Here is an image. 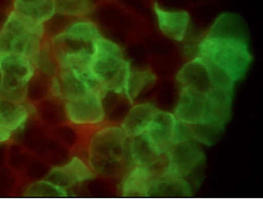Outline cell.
I'll return each mask as SVG.
<instances>
[{
    "mask_svg": "<svg viewBox=\"0 0 263 199\" xmlns=\"http://www.w3.org/2000/svg\"><path fill=\"white\" fill-rule=\"evenodd\" d=\"M98 27L90 19L67 25L50 39V48L59 68L79 71L89 67L95 40L101 36Z\"/></svg>",
    "mask_w": 263,
    "mask_h": 199,
    "instance_id": "obj_2",
    "label": "cell"
},
{
    "mask_svg": "<svg viewBox=\"0 0 263 199\" xmlns=\"http://www.w3.org/2000/svg\"><path fill=\"white\" fill-rule=\"evenodd\" d=\"M202 60L204 61L205 65H206L209 74H210L212 86L214 88H220V89H224L230 91V92H233L234 82L229 77V75L226 71L221 70L220 68L217 67V65L212 63L211 61H208V60H206L204 58H202Z\"/></svg>",
    "mask_w": 263,
    "mask_h": 199,
    "instance_id": "obj_27",
    "label": "cell"
},
{
    "mask_svg": "<svg viewBox=\"0 0 263 199\" xmlns=\"http://www.w3.org/2000/svg\"><path fill=\"white\" fill-rule=\"evenodd\" d=\"M95 176L96 174L90 166L79 157H75L67 164L50 169L45 179L59 187L68 190L77 184L92 180Z\"/></svg>",
    "mask_w": 263,
    "mask_h": 199,
    "instance_id": "obj_11",
    "label": "cell"
},
{
    "mask_svg": "<svg viewBox=\"0 0 263 199\" xmlns=\"http://www.w3.org/2000/svg\"><path fill=\"white\" fill-rule=\"evenodd\" d=\"M155 175L144 166H133L126 174L121 184V193L124 197H148L150 196Z\"/></svg>",
    "mask_w": 263,
    "mask_h": 199,
    "instance_id": "obj_13",
    "label": "cell"
},
{
    "mask_svg": "<svg viewBox=\"0 0 263 199\" xmlns=\"http://www.w3.org/2000/svg\"><path fill=\"white\" fill-rule=\"evenodd\" d=\"M12 0H0V10L6 11L10 5L12 6Z\"/></svg>",
    "mask_w": 263,
    "mask_h": 199,
    "instance_id": "obj_29",
    "label": "cell"
},
{
    "mask_svg": "<svg viewBox=\"0 0 263 199\" xmlns=\"http://www.w3.org/2000/svg\"><path fill=\"white\" fill-rule=\"evenodd\" d=\"M204 97V93L187 87H182L174 114L175 118L187 125L202 124Z\"/></svg>",
    "mask_w": 263,
    "mask_h": 199,
    "instance_id": "obj_12",
    "label": "cell"
},
{
    "mask_svg": "<svg viewBox=\"0 0 263 199\" xmlns=\"http://www.w3.org/2000/svg\"><path fill=\"white\" fill-rule=\"evenodd\" d=\"M233 93L214 87L206 92L202 124L224 128L232 114Z\"/></svg>",
    "mask_w": 263,
    "mask_h": 199,
    "instance_id": "obj_10",
    "label": "cell"
},
{
    "mask_svg": "<svg viewBox=\"0 0 263 199\" xmlns=\"http://www.w3.org/2000/svg\"><path fill=\"white\" fill-rule=\"evenodd\" d=\"M65 109L68 121L75 126H98L106 116L102 98L92 92L65 101Z\"/></svg>",
    "mask_w": 263,
    "mask_h": 199,
    "instance_id": "obj_8",
    "label": "cell"
},
{
    "mask_svg": "<svg viewBox=\"0 0 263 199\" xmlns=\"http://www.w3.org/2000/svg\"><path fill=\"white\" fill-rule=\"evenodd\" d=\"M45 34L44 24L12 10L0 29V54H20L36 63Z\"/></svg>",
    "mask_w": 263,
    "mask_h": 199,
    "instance_id": "obj_5",
    "label": "cell"
},
{
    "mask_svg": "<svg viewBox=\"0 0 263 199\" xmlns=\"http://www.w3.org/2000/svg\"><path fill=\"white\" fill-rule=\"evenodd\" d=\"M157 110L158 109L150 103L134 105L120 126L129 138L141 135L146 131Z\"/></svg>",
    "mask_w": 263,
    "mask_h": 199,
    "instance_id": "obj_19",
    "label": "cell"
},
{
    "mask_svg": "<svg viewBox=\"0 0 263 199\" xmlns=\"http://www.w3.org/2000/svg\"><path fill=\"white\" fill-rule=\"evenodd\" d=\"M130 153L133 166H144L159 175L157 167L164 161L165 154L160 156L157 153L144 132L130 138Z\"/></svg>",
    "mask_w": 263,
    "mask_h": 199,
    "instance_id": "obj_17",
    "label": "cell"
},
{
    "mask_svg": "<svg viewBox=\"0 0 263 199\" xmlns=\"http://www.w3.org/2000/svg\"><path fill=\"white\" fill-rule=\"evenodd\" d=\"M57 13L66 17L85 15L91 9L92 0H55Z\"/></svg>",
    "mask_w": 263,
    "mask_h": 199,
    "instance_id": "obj_25",
    "label": "cell"
},
{
    "mask_svg": "<svg viewBox=\"0 0 263 199\" xmlns=\"http://www.w3.org/2000/svg\"><path fill=\"white\" fill-rule=\"evenodd\" d=\"M12 134L13 132L0 125V143H4V142L10 141L12 138Z\"/></svg>",
    "mask_w": 263,
    "mask_h": 199,
    "instance_id": "obj_28",
    "label": "cell"
},
{
    "mask_svg": "<svg viewBox=\"0 0 263 199\" xmlns=\"http://www.w3.org/2000/svg\"><path fill=\"white\" fill-rule=\"evenodd\" d=\"M178 120L174 114L157 110L144 132L153 148L160 156H165L176 144Z\"/></svg>",
    "mask_w": 263,
    "mask_h": 199,
    "instance_id": "obj_9",
    "label": "cell"
},
{
    "mask_svg": "<svg viewBox=\"0 0 263 199\" xmlns=\"http://www.w3.org/2000/svg\"><path fill=\"white\" fill-rule=\"evenodd\" d=\"M51 78L43 71L36 70L31 78L26 91V101L36 103L43 98L51 96Z\"/></svg>",
    "mask_w": 263,
    "mask_h": 199,
    "instance_id": "obj_23",
    "label": "cell"
},
{
    "mask_svg": "<svg viewBox=\"0 0 263 199\" xmlns=\"http://www.w3.org/2000/svg\"><path fill=\"white\" fill-rule=\"evenodd\" d=\"M88 164L96 175L115 176L133 167L130 138L121 126L100 129L89 143Z\"/></svg>",
    "mask_w": 263,
    "mask_h": 199,
    "instance_id": "obj_3",
    "label": "cell"
},
{
    "mask_svg": "<svg viewBox=\"0 0 263 199\" xmlns=\"http://www.w3.org/2000/svg\"><path fill=\"white\" fill-rule=\"evenodd\" d=\"M34 112L38 119L46 126H59L62 120H67L65 101L61 98L49 96L34 103Z\"/></svg>",
    "mask_w": 263,
    "mask_h": 199,
    "instance_id": "obj_21",
    "label": "cell"
},
{
    "mask_svg": "<svg viewBox=\"0 0 263 199\" xmlns=\"http://www.w3.org/2000/svg\"><path fill=\"white\" fill-rule=\"evenodd\" d=\"M89 71L108 92L123 94L132 66L120 46L101 35L93 42Z\"/></svg>",
    "mask_w": 263,
    "mask_h": 199,
    "instance_id": "obj_4",
    "label": "cell"
},
{
    "mask_svg": "<svg viewBox=\"0 0 263 199\" xmlns=\"http://www.w3.org/2000/svg\"><path fill=\"white\" fill-rule=\"evenodd\" d=\"M36 70L34 61L25 55L0 54V97L13 101H26L27 87Z\"/></svg>",
    "mask_w": 263,
    "mask_h": 199,
    "instance_id": "obj_6",
    "label": "cell"
},
{
    "mask_svg": "<svg viewBox=\"0 0 263 199\" xmlns=\"http://www.w3.org/2000/svg\"><path fill=\"white\" fill-rule=\"evenodd\" d=\"M176 80L181 87L196 90L204 94L213 88L204 61L198 55L181 68Z\"/></svg>",
    "mask_w": 263,
    "mask_h": 199,
    "instance_id": "obj_15",
    "label": "cell"
},
{
    "mask_svg": "<svg viewBox=\"0 0 263 199\" xmlns=\"http://www.w3.org/2000/svg\"><path fill=\"white\" fill-rule=\"evenodd\" d=\"M197 55L226 71L234 83L241 79L252 61L242 18L233 13L219 16L199 43Z\"/></svg>",
    "mask_w": 263,
    "mask_h": 199,
    "instance_id": "obj_1",
    "label": "cell"
},
{
    "mask_svg": "<svg viewBox=\"0 0 263 199\" xmlns=\"http://www.w3.org/2000/svg\"><path fill=\"white\" fill-rule=\"evenodd\" d=\"M30 114L26 101H13L0 97V125L11 132H18L24 128Z\"/></svg>",
    "mask_w": 263,
    "mask_h": 199,
    "instance_id": "obj_16",
    "label": "cell"
},
{
    "mask_svg": "<svg viewBox=\"0 0 263 199\" xmlns=\"http://www.w3.org/2000/svg\"><path fill=\"white\" fill-rule=\"evenodd\" d=\"M8 13H9V12H6V11L0 10V29L2 28L3 25L5 24L6 18H7V16H8Z\"/></svg>",
    "mask_w": 263,
    "mask_h": 199,
    "instance_id": "obj_30",
    "label": "cell"
},
{
    "mask_svg": "<svg viewBox=\"0 0 263 199\" xmlns=\"http://www.w3.org/2000/svg\"><path fill=\"white\" fill-rule=\"evenodd\" d=\"M156 77L148 70H132L126 83L123 95H125L129 101L133 102L141 92L153 85Z\"/></svg>",
    "mask_w": 263,
    "mask_h": 199,
    "instance_id": "obj_22",
    "label": "cell"
},
{
    "mask_svg": "<svg viewBox=\"0 0 263 199\" xmlns=\"http://www.w3.org/2000/svg\"><path fill=\"white\" fill-rule=\"evenodd\" d=\"M24 196L35 198H59L67 196L68 193L67 190L45 179L30 184L25 191Z\"/></svg>",
    "mask_w": 263,
    "mask_h": 199,
    "instance_id": "obj_24",
    "label": "cell"
},
{
    "mask_svg": "<svg viewBox=\"0 0 263 199\" xmlns=\"http://www.w3.org/2000/svg\"><path fill=\"white\" fill-rule=\"evenodd\" d=\"M191 194V186L184 178L161 173L153 182L150 196L183 197Z\"/></svg>",
    "mask_w": 263,
    "mask_h": 199,
    "instance_id": "obj_20",
    "label": "cell"
},
{
    "mask_svg": "<svg viewBox=\"0 0 263 199\" xmlns=\"http://www.w3.org/2000/svg\"><path fill=\"white\" fill-rule=\"evenodd\" d=\"M166 169L169 175L179 178H190L205 163V154L195 140L181 141L174 145L165 153Z\"/></svg>",
    "mask_w": 263,
    "mask_h": 199,
    "instance_id": "obj_7",
    "label": "cell"
},
{
    "mask_svg": "<svg viewBox=\"0 0 263 199\" xmlns=\"http://www.w3.org/2000/svg\"><path fill=\"white\" fill-rule=\"evenodd\" d=\"M12 8L42 24H45L57 14L55 0H12Z\"/></svg>",
    "mask_w": 263,
    "mask_h": 199,
    "instance_id": "obj_18",
    "label": "cell"
},
{
    "mask_svg": "<svg viewBox=\"0 0 263 199\" xmlns=\"http://www.w3.org/2000/svg\"><path fill=\"white\" fill-rule=\"evenodd\" d=\"M154 12L163 34L172 40L182 41L190 26V13L186 11H166L157 3L154 5Z\"/></svg>",
    "mask_w": 263,
    "mask_h": 199,
    "instance_id": "obj_14",
    "label": "cell"
},
{
    "mask_svg": "<svg viewBox=\"0 0 263 199\" xmlns=\"http://www.w3.org/2000/svg\"><path fill=\"white\" fill-rule=\"evenodd\" d=\"M190 126L192 139L208 146H211L218 141V139L220 138L221 132L223 131V128L205 124H196Z\"/></svg>",
    "mask_w": 263,
    "mask_h": 199,
    "instance_id": "obj_26",
    "label": "cell"
}]
</instances>
